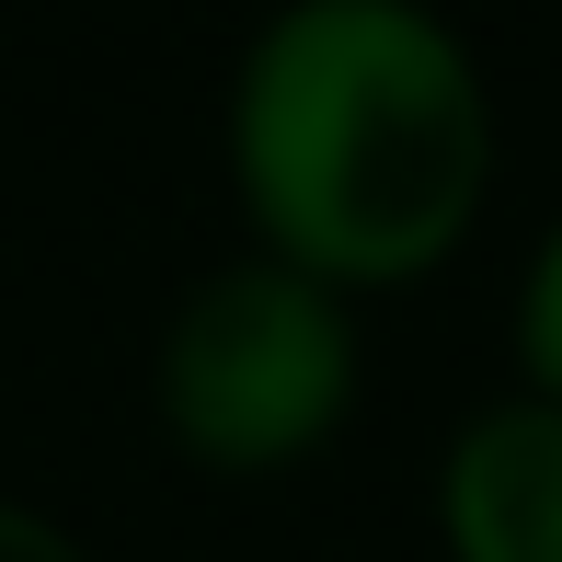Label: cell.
I'll list each match as a JSON object with an SVG mask.
<instances>
[{"label":"cell","instance_id":"cell-2","mask_svg":"<svg viewBox=\"0 0 562 562\" xmlns=\"http://www.w3.org/2000/svg\"><path fill=\"white\" fill-rule=\"evenodd\" d=\"M356 391V322L334 276L288 252H229L161 322V425L218 471L299 459Z\"/></svg>","mask_w":562,"mask_h":562},{"label":"cell","instance_id":"cell-4","mask_svg":"<svg viewBox=\"0 0 562 562\" xmlns=\"http://www.w3.org/2000/svg\"><path fill=\"white\" fill-rule=\"evenodd\" d=\"M517 356H528V379L562 402V218L540 229V252H528V276H517Z\"/></svg>","mask_w":562,"mask_h":562},{"label":"cell","instance_id":"cell-1","mask_svg":"<svg viewBox=\"0 0 562 562\" xmlns=\"http://www.w3.org/2000/svg\"><path fill=\"white\" fill-rule=\"evenodd\" d=\"M482 161V69L414 0H288L229 69L241 207L311 276H414L471 218Z\"/></svg>","mask_w":562,"mask_h":562},{"label":"cell","instance_id":"cell-3","mask_svg":"<svg viewBox=\"0 0 562 562\" xmlns=\"http://www.w3.org/2000/svg\"><path fill=\"white\" fill-rule=\"evenodd\" d=\"M437 517L459 562H562V402L505 391L448 437Z\"/></svg>","mask_w":562,"mask_h":562},{"label":"cell","instance_id":"cell-5","mask_svg":"<svg viewBox=\"0 0 562 562\" xmlns=\"http://www.w3.org/2000/svg\"><path fill=\"white\" fill-rule=\"evenodd\" d=\"M0 562H92V551L69 540L58 517H35V505H12V494H0Z\"/></svg>","mask_w":562,"mask_h":562}]
</instances>
